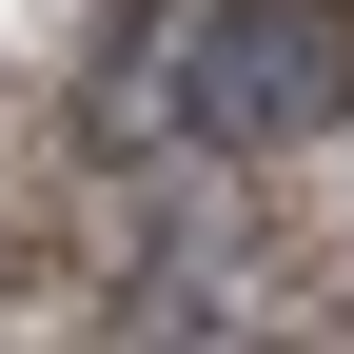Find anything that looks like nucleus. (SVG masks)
<instances>
[{"label":"nucleus","mask_w":354,"mask_h":354,"mask_svg":"<svg viewBox=\"0 0 354 354\" xmlns=\"http://www.w3.org/2000/svg\"><path fill=\"white\" fill-rule=\"evenodd\" d=\"M335 118H354V0H197V39H177V138L276 158V138H335Z\"/></svg>","instance_id":"obj_1"}]
</instances>
